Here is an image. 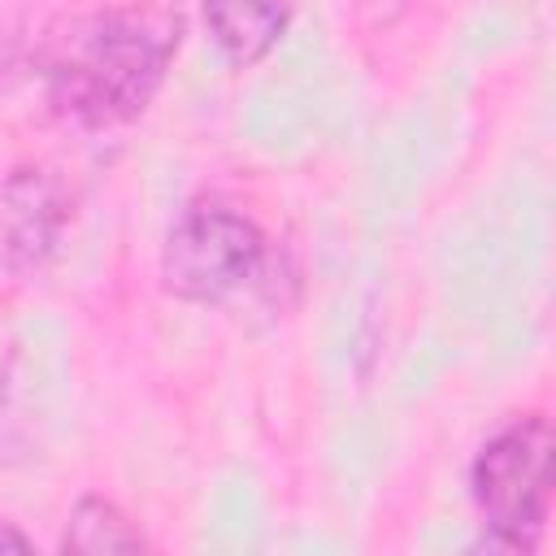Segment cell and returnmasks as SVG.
Listing matches in <instances>:
<instances>
[{"mask_svg":"<svg viewBox=\"0 0 556 556\" xmlns=\"http://www.w3.org/2000/svg\"><path fill=\"white\" fill-rule=\"evenodd\" d=\"M70 226V195L56 174L17 165L0 178V291L30 282Z\"/></svg>","mask_w":556,"mask_h":556,"instance_id":"4","label":"cell"},{"mask_svg":"<svg viewBox=\"0 0 556 556\" xmlns=\"http://www.w3.org/2000/svg\"><path fill=\"white\" fill-rule=\"evenodd\" d=\"M265 261V235L230 204H191L161 243V287L187 304H217L248 287Z\"/></svg>","mask_w":556,"mask_h":556,"instance_id":"3","label":"cell"},{"mask_svg":"<svg viewBox=\"0 0 556 556\" xmlns=\"http://www.w3.org/2000/svg\"><path fill=\"white\" fill-rule=\"evenodd\" d=\"M35 543H30V534H22L17 526H9V521H0V552H30Z\"/></svg>","mask_w":556,"mask_h":556,"instance_id":"7","label":"cell"},{"mask_svg":"<svg viewBox=\"0 0 556 556\" xmlns=\"http://www.w3.org/2000/svg\"><path fill=\"white\" fill-rule=\"evenodd\" d=\"M204 26L230 65H256L278 48L291 22V0H200Z\"/></svg>","mask_w":556,"mask_h":556,"instance_id":"5","label":"cell"},{"mask_svg":"<svg viewBox=\"0 0 556 556\" xmlns=\"http://www.w3.org/2000/svg\"><path fill=\"white\" fill-rule=\"evenodd\" d=\"M178 39V13L156 4L104 9L70 22L52 39L43 65L52 113L83 130H104L139 117L161 91Z\"/></svg>","mask_w":556,"mask_h":556,"instance_id":"1","label":"cell"},{"mask_svg":"<svg viewBox=\"0 0 556 556\" xmlns=\"http://www.w3.org/2000/svg\"><path fill=\"white\" fill-rule=\"evenodd\" d=\"M556 434L543 413H526L495 430L469 469L473 508L486 552H534L552 513Z\"/></svg>","mask_w":556,"mask_h":556,"instance_id":"2","label":"cell"},{"mask_svg":"<svg viewBox=\"0 0 556 556\" xmlns=\"http://www.w3.org/2000/svg\"><path fill=\"white\" fill-rule=\"evenodd\" d=\"M148 539L143 530L104 495H83L70 508L65 534H61V552H78V556H104V552H143Z\"/></svg>","mask_w":556,"mask_h":556,"instance_id":"6","label":"cell"}]
</instances>
